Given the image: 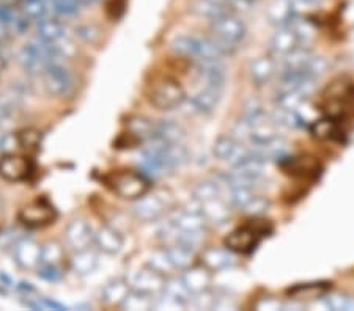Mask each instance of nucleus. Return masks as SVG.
Listing matches in <instances>:
<instances>
[{
  "mask_svg": "<svg viewBox=\"0 0 354 311\" xmlns=\"http://www.w3.org/2000/svg\"><path fill=\"white\" fill-rule=\"evenodd\" d=\"M200 211H202L207 223H211L214 226H222L228 222L232 214V206L228 201L222 200V197L214 198V200L198 203Z\"/></svg>",
  "mask_w": 354,
  "mask_h": 311,
  "instance_id": "18",
  "label": "nucleus"
},
{
  "mask_svg": "<svg viewBox=\"0 0 354 311\" xmlns=\"http://www.w3.org/2000/svg\"><path fill=\"white\" fill-rule=\"evenodd\" d=\"M38 275L48 281H59L64 277V270L62 268H55V265H38Z\"/></svg>",
  "mask_w": 354,
  "mask_h": 311,
  "instance_id": "45",
  "label": "nucleus"
},
{
  "mask_svg": "<svg viewBox=\"0 0 354 311\" xmlns=\"http://www.w3.org/2000/svg\"><path fill=\"white\" fill-rule=\"evenodd\" d=\"M70 268L76 275H90L98 268V254L91 252L90 248L85 250H77L70 259Z\"/></svg>",
  "mask_w": 354,
  "mask_h": 311,
  "instance_id": "26",
  "label": "nucleus"
},
{
  "mask_svg": "<svg viewBox=\"0 0 354 311\" xmlns=\"http://www.w3.org/2000/svg\"><path fill=\"white\" fill-rule=\"evenodd\" d=\"M128 131L136 135L140 141H145L155 135L156 121H153L147 117H133L128 121Z\"/></svg>",
  "mask_w": 354,
  "mask_h": 311,
  "instance_id": "31",
  "label": "nucleus"
},
{
  "mask_svg": "<svg viewBox=\"0 0 354 311\" xmlns=\"http://www.w3.org/2000/svg\"><path fill=\"white\" fill-rule=\"evenodd\" d=\"M57 219V211L46 198H38L30 205H27L18 212V220L30 230L46 228L54 223Z\"/></svg>",
  "mask_w": 354,
  "mask_h": 311,
  "instance_id": "8",
  "label": "nucleus"
},
{
  "mask_svg": "<svg viewBox=\"0 0 354 311\" xmlns=\"http://www.w3.org/2000/svg\"><path fill=\"white\" fill-rule=\"evenodd\" d=\"M296 16L293 3L290 0H274L266 11V18L276 27L288 26Z\"/></svg>",
  "mask_w": 354,
  "mask_h": 311,
  "instance_id": "23",
  "label": "nucleus"
},
{
  "mask_svg": "<svg viewBox=\"0 0 354 311\" xmlns=\"http://www.w3.org/2000/svg\"><path fill=\"white\" fill-rule=\"evenodd\" d=\"M230 189V197H228V203H230L232 208L236 209H243L252 201V198L255 197V190L248 189V188H239V185H233Z\"/></svg>",
  "mask_w": 354,
  "mask_h": 311,
  "instance_id": "37",
  "label": "nucleus"
},
{
  "mask_svg": "<svg viewBox=\"0 0 354 311\" xmlns=\"http://www.w3.org/2000/svg\"><path fill=\"white\" fill-rule=\"evenodd\" d=\"M213 154L218 157L219 161H224L230 165H236V163L243 162L248 157L254 156L250 145H244L241 140H238L233 135H221V137L214 141Z\"/></svg>",
  "mask_w": 354,
  "mask_h": 311,
  "instance_id": "10",
  "label": "nucleus"
},
{
  "mask_svg": "<svg viewBox=\"0 0 354 311\" xmlns=\"http://www.w3.org/2000/svg\"><path fill=\"white\" fill-rule=\"evenodd\" d=\"M211 33L222 55H232L245 38V26L235 13H228L211 22Z\"/></svg>",
  "mask_w": 354,
  "mask_h": 311,
  "instance_id": "2",
  "label": "nucleus"
},
{
  "mask_svg": "<svg viewBox=\"0 0 354 311\" xmlns=\"http://www.w3.org/2000/svg\"><path fill=\"white\" fill-rule=\"evenodd\" d=\"M147 265H150L151 269L158 270L159 274H162L165 277H167L169 272L175 270V268L172 265V263H170V259H169L167 253H165L164 248H162V250H158V252L153 253L150 259L147 261Z\"/></svg>",
  "mask_w": 354,
  "mask_h": 311,
  "instance_id": "39",
  "label": "nucleus"
},
{
  "mask_svg": "<svg viewBox=\"0 0 354 311\" xmlns=\"http://www.w3.org/2000/svg\"><path fill=\"white\" fill-rule=\"evenodd\" d=\"M41 305H43V308H53V310H60V311L66 310V307H64L62 303L55 302V301H50V299H46V297L41 299Z\"/></svg>",
  "mask_w": 354,
  "mask_h": 311,
  "instance_id": "51",
  "label": "nucleus"
},
{
  "mask_svg": "<svg viewBox=\"0 0 354 311\" xmlns=\"http://www.w3.org/2000/svg\"><path fill=\"white\" fill-rule=\"evenodd\" d=\"M10 35H11L10 28L7 27V24H5L2 19H0V44H3L5 41H7Z\"/></svg>",
  "mask_w": 354,
  "mask_h": 311,
  "instance_id": "52",
  "label": "nucleus"
},
{
  "mask_svg": "<svg viewBox=\"0 0 354 311\" xmlns=\"http://www.w3.org/2000/svg\"><path fill=\"white\" fill-rule=\"evenodd\" d=\"M128 7V0H109L107 2V14L111 16L112 19H120L124 14Z\"/></svg>",
  "mask_w": 354,
  "mask_h": 311,
  "instance_id": "47",
  "label": "nucleus"
},
{
  "mask_svg": "<svg viewBox=\"0 0 354 311\" xmlns=\"http://www.w3.org/2000/svg\"><path fill=\"white\" fill-rule=\"evenodd\" d=\"M222 90L219 87H211V85H203L202 90H198L196 94L191 96L189 106L191 110L202 115H209L213 113L222 99Z\"/></svg>",
  "mask_w": 354,
  "mask_h": 311,
  "instance_id": "16",
  "label": "nucleus"
},
{
  "mask_svg": "<svg viewBox=\"0 0 354 311\" xmlns=\"http://www.w3.org/2000/svg\"><path fill=\"white\" fill-rule=\"evenodd\" d=\"M147 99L158 110H174L186 101V92L178 81L172 77H161L147 88Z\"/></svg>",
  "mask_w": 354,
  "mask_h": 311,
  "instance_id": "3",
  "label": "nucleus"
},
{
  "mask_svg": "<svg viewBox=\"0 0 354 311\" xmlns=\"http://www.w3.org/2000/svg\"><path fill=\"white\" fill-rule=\"evenodd\" d=\"M200 259H202V265H205L211 272H221V270L233 268V264H235V257L228 248L209 247L207 250H203Z\"/></svg>",
  "mask_w": 354,
  "mask_h": 311,
  "instance_id": "19",
  "label": "nucleus"
},
{
  "mask_svg": "<svg viewBox=\"0 0 354 311\" xmlns=\"http://www.w3.org/2000/svg\"><path fill=\"white\" fill-rule=\"evenodd\" d=\"M181 279L186 283V286L189 288V291L194 296V294L208 291L213 277H211V270H208L205 265H191V268L183 270Z\"/></svg>",
  "mask_w": 354,
  "mask_h": 311,
  "instance_id": "21",
  "label": "nucleus"
},
{
  "mask_svg": "<svg viewBox=\"0 0 354 311\" xmlns=\"http://www.w3.org/2000/svg\"><path fill=\"white\" fill-rule=\"evenodd\" d=\"M33 172V162L27 156L7 152L0 156V178L8 183H21L30 177Z\"/></svg>",
  "mask_w": 354,
  "mask_h": 311,
  "instance_id": "12",
  "label": "nucleus"
},
{
  "mask_svg": "<svg viewBox=\"0 0 354 311\" xmlns=\"http://www.w3.org/2000/svg\"><path fill=\"white\" fill-rule=\"evenodd\" d=\"M16 137H18L19 141V148L24 151H30L35 152L38 151L39 145H41V132L38 129L28 128V129H22V131L16 132Z\"/></svg>",
  "mask_w": 354,
  "mask_h": 311,
  "instance_id": "36",
  "label": "nucleus"
},
{
  "mask_svg": "<svg viewBox=\"0 0 354 311\" xmlns=\"http://www.w3.org/2000/svg\"><path fill=\"white\" fill-rule=\"evenodd\" d=\"M236 307H238V305L232 297L218 296V301H216L214 310H236Z\"/></svg>",
  "mask_w": 354,
  "mask_h": 311,
  "instance_id": "50",
  "label": "nucleus"
},
{
  "mask_svg": "<svg viewBox=\"0 0 354 311\" xmlns=\"http://www.w3.org/2000/svg\"><path fill=\"white\" fill-rule=\"evenodd\" d=\"M19 148V141L16 134H2L0 135V152L7 154V152H15Z\"/></svg>",
  "mask_w": 354,
  "mask_h": 311,
  "instance_id": "46",
  "label": "nucleus"
},
{
  "mask_svg": "<svg viewBox=\"0 0 354 311\" xmlns=\"http://www.w3.org/2000/svg\"><path fill=\"white\" fill-rule=\"evenodd\" d=\"M164 294L174 297L175 301L181 302L183 305H189L191 299H192V292L189 291V288L186 286V283L183 281L181 277H172V279L165 280V286H164Z\"/></svg>",
  "mask_w": 354,
  "mask_h": 311,
  "instance_id": "30",
  "label": "nucleus"
},
{
  "mask_svg": "<svg viewBox=\"0 0 354 311\" xmlns=\"http://www.w3.org/2000/svg\"><path fill=\"white\" fill-rule=\"evenodd\" d=\"M216 301H218V294L208 291H203L200 294H194L191 299V303L198 310H214Z\"/></svg>",
  "mask_w": 354,
  "mask_h": 311,
  "instance_id": "41",
  "label": "nucleus"
},
{
  "mask_svg": "<svg viewBox=\"0 0 354 311\" xmlns=\"http://www.w3.org/2000/svg\"><path fill=\"white\" fill-rule=\"evenodd\" d=\"M98 250L106 254H117L123 248V236L111 226H101L95 231V242Z\"/></svg>",
  "mask_w": 354,
  "mask_h": 311,
  "instance_id": "22",
  "label": "nucleus"
},
{
  "mask_svg": "<svg viewBox=\"0 0 354 311\" xmlns=\"http://www.w3.org/2000/svg\"><path fill=\"white\" fill-rule=\"evenodd\" d=\"M131 291L129 281L123 279H117L107 283L101 291V301L107 305H113V307H122L124 299Z\"/></svg>",
  "mask_w": 354,
  "mask_h": 311,
  "instance_id": "25",
  "label": "nucleus"
},
{
  "mask_svg": "<svg viewBox=\"0 0 354 311\" xmlns=\"http://www.w3.org/2000/svg\"><path fill=\"white\" fill-rule=\"evenodd\" d=\"M159 137H162L169 143H180L185 139V131L180 124L172 120H161L156 121V132Z\"/></svg>",
  "mask_w": 354,
  "mask_h": 311,
  "instance_id": "33",
  "label": "nucleus"
},
{
  "mask_svg": "<svg viewBox=\"0 0 354 311\" xmlns=\"http://www.w3.org/2000/svg\"><path fill=\"white\" fill-rule=\"evenodd\" d=\"M79 38H82L85 43H95L100 38V30L95 26H81L76 28Z\"/></svg>",
  "mask_w": 354,
  "mask_h": 311,
  "instance_id": "48",
  "label": "nucleus"
},
{
  "mask_svg": "<svg viewBox=\"0 0 354 311\" xmlns=\"http://www.w3.org/2000/svg\"><path fill=\"white\" fill-rule=\"evenodd\" d=\"M164 250L167 253L170 263H172L175 269L186 270L187 268L194 265V252L196 250H191V248L181 244H169L164 247Z\"/></svg>",
  "mask_w": 354,
  "mask_h": 311,
  "instance_id": "28",
  "label": "nucleus"
},
{
  "mask_svg": "<svg viewBox=\"0 0 354 311\" xmlns=\"http://www.w3.org/2000/svg\"><path fill=\"white\" fill-rule=\"evenodd\" d=\"M44 88L54 98H62L73 92L74 76L64 63H55L43 72Z\"/></svg>",
  "mask_w": 354,
  "mask_h": 311,
  "instance_id": "11",
  "label": "nucleus"
},
{
  "mask_svg": "<svg viewBox=\"0 0 354 311\" xmlns=\"http://www.w3.org/2000/svg\"><path fill=\"white\" fill-rule=\"evenodd\" d=\"M172 49L178 55L196 61L222 60V52L216 46L214 39L200 35H180L172 41Z\"/></svg>",
  "mask_w": 354,
  "mask_h": 311,
  "instance_id": "5",
  "label": "nucleus"
},
{
  "mask_svg": "<svg viewBox=\"0 0 354 311\" xmlns=\"http://www.w3.org/2000/svg\"><path fill=\"white\" fill-rule=\"evenodd\" d=\"M37 37L41 38L46 43H55L66 37V27L60 21L53 18H44L38 21Z\"/></svg>",
  "mask_w": 354,
  "mask_h": 311,
  "instance_id": "27",
  "label": "nucleus"
},
{
  "mask_svg": "<svg viewBox=\"0 0 354 311\" xmlns=\"http://www.w3.org/2000/svg\"><path fill=\"white\" fill-rule=\"evenodd\" d=\"M65 241L74 252L85 250L95 242V231L82 219H74L65 230Z\"/></svg>",
  "mask_w": 354,
  "mask_h": 311,
  "instance_id": "14",
  "label": "nucleus"
},
{
  "mask_svg": "<svg viewBox=\"0 0 354 311\" xmlns=\"http://www.w3.org/2000/svg\"><path fill=\"white\" fill-rule=\"evenodd\" d=\"M18 61L27 74H43L49 66L64 63V60L55 52L53 44L43 41L38 37L22 46L18 54Z\"/></svg>",
  "mask_w": 354,
  "mask_h": 311,
  "instance_id": "1",
  "label": "nucleus"
},
{
  "mask_svg": "<svg viewBox=\"0 0 354 311\" xmlns=\"http://www.w3.org/2000/svg\"><path fill=\"white\" fill-rule=\"evenodd\" d=\"M277 74V65L276 60L271 59V57H259L254 61H250L249 65V76L250 81H252L255 85H266L270 83L274 76Z\"/></svg>",
  "mask_w": 354,
  "mask_h": 311,
  "instance_id": "20",
  "label": "nucleus"
},
{
  "mask_svg": "<svg viewBox=\"0 0 354 311\" xmlns=\"http://www.w3.org/2000/svg\"><path fill=\"white\" fill-rule=\"evenodd\" d=\"M285 303L279 301L276 297H260L257 303L254 305L255 310L260 311H276V310H283Z\"/></svg>",
  "mask_w": 354,
  "mask_h": 311,
  "instance_id": "44",
  "label": "nucleus"
},
{
  "mask_svg": "<svg viewBox=\"0 0 354 311\" xmlns=\"http://www.w3.org/2000/svg\"><path fill=\"white\" fill-rule=\"evenodd\" d=\"M41 247L43 245H39L33 239H21L16 242L13 252L16 264L26 270L38 269L41 263Z\"/></svg>",
  "mask_w": 354,
  "mask_h": 311,
  "instance_id": "15",
  "label": "nucleus"
},
{
  "mask_svg": "<svg viewBox=\"0 0 354 311\" xmlns=\"http://www.w3.org/2000/svg\"><path fill=\"white\" fill-rule=\"evenodd\" d=\"M268 208H270V200L265 197L255 195L252 198V201H250L249 205L243 209V211L250 214V216H254V217H259V216H261V214H265L268 211Z\"/></svg>",
  "mask_w": 354,
  "mask_h": 311,
  "instance_id": "43",
  "label": "nucleus"
},
{
  "mask_svg": "<svg viewBox=\"0 0 354 311\" xmlns=\"http://www.w3.org/2000/svg\"><path fill=\"white\" fill-rule=\"evenodd\" d=\"M162 159L169 170H175L185 165L187 162V159H189V151L183 145V141H180V143H167L164 150Z\"/></svg>",
  "mask_w": 354,
  "mask_h": 311,
  "instance_id": "29",
  "label": "nucleus"
},
{
  "mask_svg": "<svg viewBox=\"0 0 354 311\" xmlns=\"http://www.w3.org/2000/svg\"><path fill=\"white\" fill-rule=\"evenodd\" d=\"M354 310V297H350V305H348V311Z\"/></svg>",
  "mask_w": 354,
  "mask_h": 311,
  "instance_id": "54",
  "label": "nucleus"
},
{
  "mask_svg": "<svg viewBox=\"0 0 354 311\" xmlns=\"http://www.w3.org/2000/svg\"><path fill=\"white\" fill-rule=\"evenodd\" d=\"M218 197H222L221 183H218V181L207 179L198 183L196 188H194V200H197L198 203L214 200V198Z\"/></svg>",
  "mask_w": 354,
  "mask_h": 311,
  "instance_id": "35",
  "label": "nucleus"
},
{
  "mask_svg": "<svg viewBox=\"0 0 354 311\" xmlns=\"http://www.w3.org/2000/svg\"><path fill=\"white\" fill-rule=\"evenodd\" d=\"M348 305H350V296L346 294H329L324 299V307L333 311H348Z\"/></svg>",
  "mask_w": 354,
  "mask_h": 311,
  "instance_id": "42",
  "label": "nucleus"
},
{
  "mask_svg": "<svg viewBox=\"0 0 354 311\" xmlns=\"http://www.w3.org/2000/svg\"><path fill=\"white\" fill-rule=\"evenodd\" d=\"M291 3H293V7H301V5H312L315 0H290Z\"/></svg>",
  "mask_w": 354,
  "mask_h": 311,
  "instance_id": "53",
  "label": "nucleus"
},
{
  "mask_svg": "<svg viewBox=\"0 0 354 311\" xmlns=\"http://www.w3.org/2000/svg\"><path fill=\"white\" fill-rule=\"evenodd\" d=\"M107 185L124 200H137L150 189V178L142 172H113L104 178Z\"/></svg>",
  "mask_w": 354,
  "mask_h": 311,
  "instance_id": "6",
  "label": "nucleus"
},
{
  "mask_svg": "<svg viewBox=\"0 0 354 311\" xmlns=\"http://www.w3.org/2000/svg\"><path fill=\"white\" fill-rule=\"evenodd\" d=\"M328 70V61L324 57H319V55H315L312 54L310 60H309V65H307L306 68V76L310 77V79H317L322 77L324 72H326Z\"/></svg>",
  "mask_w": 354,
  "mask_h": 311,
  "instance_id": "40",
  "label": "nucleus"
},
{
  "mask_svg": "<svg viewBox=\"0 0 354 311\" xmlns=\"http://www.w3.org/2000/svg\"><path fill=\"white\" fill-rule=\"evenodd\" d=\"M191 11L194 14L200 16V18L208 19L211 22L228 13H233L230 8H227L219 0H194L191 5Z\"/></svg>",
  "mask_w": 354,
  "mask_h": 311,
  "instance_id": "24",
  "label": "nucleus"
},
{
  "mask_svg": "<svg viewBox=\"0 0 354 311\" xmlns=\"http://www.w3.org/2000/svg\"><path fill=\"white\" fill-rule=\"evenodd\" d=\"M290 26L295 28L296 35H298L299 41H301V46H307V44H310L313 41V38H315V28L310 24L309 21L306 19H298L295 16L293 21L290 22Z\"/></svg>",
  "mask_w": 354,
  "mask_h": 311,
  "instance_id": "38",
  "label": "nucleus"
},
{
  "mask_svg": "<svg viewBox=\"0 0 354 311\" xmlns=\"http://www.w3.org/2000/svg\"><path fill=\"white\" fill-rule=\"evenodd\" d=\"M301 48V41L298 35H296L295 28L288 26L277 27V32L274 33L271 38V50L274 55L277 57H287L291 52H295L296 49ZM304 48V46H302Z\"/></svg>",
  "mask_w": 354,
  "mask_h": 311,
  "instance_id": "17",
  "label": "nucleus"
},
{
  "mask_svg": "<svg viewBox=\"0 0 354 311\" xmlns=\"http://www.w3.org/2000/svg\"><path fill=\"white\" fill-rule=\"evenodd\" d=\"M172 206V197L169 192L158 190L155 194H147L137 198L133 205V214L140 222H156Z\"/></svg>",
  "mask_w": 354,
  "mask_h": 311,
  "instance_id": "7",
  "label": "nucleus"
},
{
  "mask_svg": "<svg viewBox=\"0 0 354 311\" xmlns=\"http://www.w3.org/2000/svg\"><path fill=\"white\" fill-rule=\"evenodd\" d=\"M153 296H148V294H144L140 291H136L131 288L129 294L124 299V302L122 303L123 310H131V311H145V310H151L153 308Z\"/></svg>",
  "mask_w": 354,
  "mask_h": 311,
  "instance_id": "34",
  "label": "nucleus"
},
{
  "mask_svg": "<svg viewBox=\"0 0 354 311\" xmlns=\"http://www.w3.org/2000/svg\"><path fill=\"white\" fill-rule=\"evenodd\" d=\"M272 231V226L265 222V220H257V222H250L248 225L239 226V228L233 230L230 234L225 237V247L230 252L249 254L252 253L260 241L263 239Z\"/></svg>",
  "mask_w": 354,
  "mask_h": 311,
  "instance_id": "4",
  "label": "nucleus"
},
{
  "mask_svg": "<svg viewBox=\"0 0 354 311\" xmlns=\"http://www.w3.org/2000/svg\"><path fill=\"white\" fill-rule=\"evenodd\" d=\"M65 261V250L60 242L49 241L41 247V263L39 265H55L62 268Z\"/></svg>",
  "mask_w": 354,
  "mask_h": 311,
  "instance_id": "32",
  "label": "nucleus"
},
{
  "mask_svg": "<svg viewBox=\"0 0 354 311\" xmlns=\"http://www.w3.org/2000/svg\"><path fill=\"white\" fill-rule=\"evenodd\" d=\"M169 223H172L181 233L203 234L207 220H205L202 211H200L198 201L194 200L192 206L175 209L174 212H170Z\"/></svg>",
  "mask_w": 354,
  "mask_h": 311,
  "instance_id": "9",
  "label": "nucleus"
},
{
  "mask_svg": "<svg viewBox=\"0 0 354 311\" xmlns=\"http://www.w3.org/2000/svg\"><path fill=\"white\" fill-rule=\"evenodd\" d=\"M165 280H167V277L159 274L158 270L151 269L150 265L145 264L144 268L137 270L133 281H131L129 285L136 291H140L144 294H148V296L156 297L158 294H161L164 291Z\"/></svg>",
  "mask_w": 354,
  "mask_h": 311,
  "instance_id": "13",
  "label": "nucleus"
},
{
  "mask_svg": "<svg viewBox=\"0 0 354 311\" xmlns=\"http://www.w3.org/2000/svg\"><path fill=\"white\" fill-rule=\"evenodd\" d=\"M225 5L227 8H230L233 13H238V11H249L254 7L255 0H219Z\"/></svg>",
  "mask_w": 354,
  "mask_h": 311,
  "instance_id": "49",
  "label": "nucleus"
}]
</instances>
